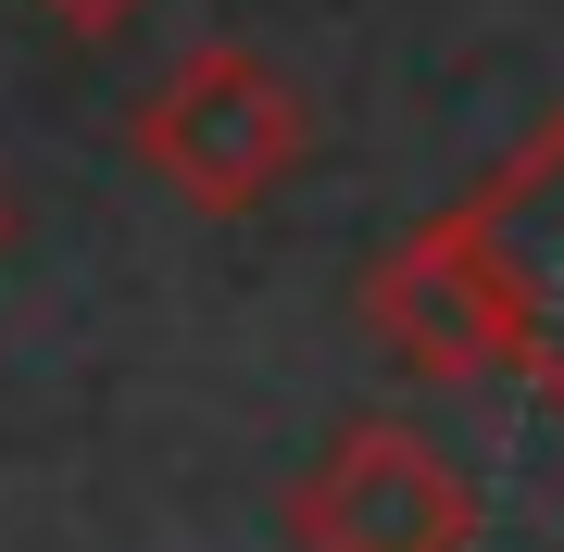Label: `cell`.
<instances>
[{
	"instance_id": "1",
	"label": "cell",
	"mask_w": 564,
	"mask_h": 552,
	"mask_svg": "<svg viewBox=\"0 0 564 552\" xmlns=\"http://www.w3.org/2000/svg\"><path fill=\"white\" fill-rule=\"evenodd\" d=\"M139 151L188 188V202H263V188L289 176V151H302V113H289V88L263 76V63L202 51V63L139 113Z\"/></svg>"
},
{
	"instance_id": "3",
	"label": "cell",
	"mask_w": 564,
	"mask_h": 552,
	"mask_svg": "<svg viewBox=\"0 0 564 552\" xmlns=\"http://www.w3.org/2000/svg\"><path fill=\"white\" fill-rule=\"evenodd\" d=\"M51 13H63V25H126L139 0H51Z\"/></svg>"
},
{
	"instance_id": "2",
	"label": "cell",
	"mask_w": 564,
	"mask_h": 552,
	"mask_svg": "<svg viewBox=\"0 0 564 552\" xmlns=\"http://www.w3.org/2000/svg\"><path fill=\"white\" fill-rule=\"evenodd\" d=\"M452 528H464V502H452L440 452L389 440V427L351 440L314 490V540H339V552H452Z\"/></svg>"
}]
</instances>
